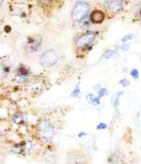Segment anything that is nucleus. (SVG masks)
Segmentation results:
<instances>
[{
  "label": "nucleus",
  "instance_id": "1",
  "mask_svg": "<svg viewBox=\"0 0 141 164\" xmlns=\"http://www.w3.org/2000/svg\"><path fill=\"white\" fill-rule=\"evenodd\" d=\"M90 5L86 1H78L72 11V18L74 21L82 20L89 12Z\"/></svg>",
  "mask_w": 141,
  "mask_h": 164
},
{
  "label": "nucleus",
  "instance_id": "14",
  "mask_svg": "<svg viewBox=\"0 0 141 164\" xmlns=\"http://www.w3.org/2000/svg\"><path fill=\"white\" fill-rule=\"evenodd\" d=\"M4 30H5L6 31H7L8 33V32H9L11 30V28H10V27H9V26H6L5 28H4Z\"/></svg>",
  "mask_w": 141,
  "mask_h": 164
},
{
  "label": "nucleus",
  "instance_id": "6",
  "mask_svg": "<svg viewBox=\"0 0 141 164\" xmlns=\"http://www.w3.org/2000/svg\"><path fill=\"white\" fill-rule=\"evenodd\" d=\"M41 42H42V39L39 35L31 36L28 40V48L31 51H36L40 48Z\"/></svg>",
  "mask_w": 141,
  "mask_h": 164
},
{
  "label": "nucleus",
  "instance_id": "13",
  "mask_svg": "<svg viewBox=\"0 0 141 164\" xmlns=\"http://www.w3.org/2000/svg\"><path fill=\"white\" fill-rule=\"evenodd\" d=\"M137 14H138V16H139V18H141V6L139 8L138 12H137Z\"/></svg>",
  "mask_w": 141,
  "mask_h": 164
},
{
  "label": "nucleus",
  "instance_id": "9",
  "mask_svg": "<svg viewBox=\"0 0 141 164\" xmlns=\"http://www.w3.org/2000/svg\"><path fill=\"white\" fill-rule=\"evenodd\" d=\"M131 75L132 76L134 79H138L139 78V72L137 69H133L131 72Z\"/></svg>",
  "mask_w": 141,
  "mask_h": 164
},
{
  "label": "nucleus",
  "instance_id": "8",
  "mask_svg": "<svg viewBox=\"0 0 141 164\" xmlns=\"http://www.w3.org/2000/svg\"><path fill=\"white\" fill-rule=\"evenodd\" d=\"M117 52L114 50H108L107 51L105 54H104V57L106 58H114L116 57H117Z\"/></svg>",
  "mask_w": 141,
  "mask_h": 164
},
{
  "label": "nucleus",
  "instance_id": "10",
  "mask_svg": "<svg viewBox=\"0 0 141 164\" xmlns=\"http://www.w3.org/2000/svg\"><path fill=\"white\" fill-rule=\"evenodd\" d=\"M19 72H20L21 75H26L28 74V70H27L26 67H24V66H21V67L19 68Z\"/></svg>",
  "mask_w": 141,
  "mask_h": 164
},
{
  "label": "nucleus",
  "instance_id": "11",
  "mask_svg": "<svg viewBox=\"0 0 141 164\" xmlns=\"http://www.w3.org/2000/svg\"><path fill=\"white\" fill-rule=\"evenodd\" d=\"M120 83H121V84H122V85H124V86H127V85H129V81H128V80L126 79L122 80L120 81Z\"/></svg>",
  "mask_w": 141,
  "mask_h": 164
},
{
  "label": "nucleus",
  "instance_id": "7",
  "mask_svg": "<svg viewBox=\"0 0 141 164\" xmlns=\"http://www.w3.org/2000/svg\"><path fill=\"white\" fill-rule=\"evenodd\" d=\"M105 17L104 12L101 10H94L90 14V20L94 23H101L103 22Z\"/></svg>",
  "mask_w": 141,
  "mask_h": 164
},
{
  "label": "nucleus",
  "instance_id": "2",
  "mask_svg": "<svg viewBox=\"0 0 141 164\" xmlns=\"http://www.w3.org/2000/svg\"><path fill=\"white\" fill-rule=\"evenodd\" d=\"M58 59L59 56L56 51L53 49H48L41 54L40 62L42 66H51L56 63L58 61Z\"/></svg>",
  "mask_w": 141,
  "mask_h": 164
},
{
  "label": "nucleus",
  "instance_id": "5",
  "mask_svg": "<svg viewBox=\"0 0 141 164\" xmlns=\"http://www.w3.org/2000/svg\"><path fill=\"white\" fill-rule=\"evenodd\" d=\"M124 2L122 1H106L104 2V4L110 11L113 12H118L124 7Z\"/></svg>",
  "mask_w": 141,
  "mask_h": 164
},
{
  "label": "nucleus",
  "instance_id": "4",
  "mask_svg": "<svg viewBox=\"0 0 141 164\" xmlns=\"http://www.w3.org/2000/svg\"><path fill=\"white\" fill-rule=\"evenodd\" d=\"M96 36V32H88L82 34L77 39L76 45L79 48H84L92 45Z\"/></svg>",
  "mask_w": 141,
  "mask_h": 164
},
{
  "label": "nucleus",
  "instance_id": "12",
  "mask_svg": "<svg viewBox=\"0 0 141 164\" xmlns=\"http://www.w3.org/2000/svg\"><path fill=\"white\" fill-rule=\"evenodd\" d=\"M98 129H105V128H107V125L105 124V123H101V124H99V126H98V127H97Z\"/></svg>",
  "mask_w": 141,
  "mask_h": 164
},
{
  "label": "nucleus",
  "instance_id": "15",
  "mask_svg": "<svg viewBox=\"0 0 141 164\" xmlns=\"http://www.w3.org/2000/svg\"><path fill=\"white\" fill-rule=\"evenodd\" d=\"M140 58H141V56H140Z\"/></svg>",
  "mask_w": 141,
  "mask_h": 164
},
{
  "label": "nucleus",
  "instance_id": "3",
  "mask_svg": "<svg viewBox=\"0 0 141 164\" xmlns=\"http://www.w3.org/2000/svg\"><path fill=\"white\" fill-rule=\"evenodd\" d=\"M38 133L42 139L45 140H49L54 135V130L53 127L46 120L41 121L38 127Z\"/></svg>",
  "mask_w": 141,
  "mask_h": 164
}]
</instances>
